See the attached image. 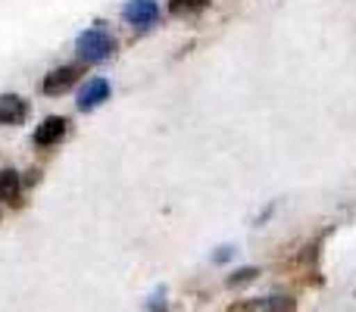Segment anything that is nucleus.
Returning a JSON list of instances; mask_svg holds the SVG:
<instances>
[{"instance_id": "nucleus-1", "label": "nucleus", "mask_w": 356, "mask_h": 312, "mask_svg": "<svg viewBox=\"0 0 356 312\" xmlns=\"http://www.w3.org/2000/svg\"><path fill=\"white\" fill-rule=\"evenodd\" d=\"M75 50H79V56L85 63H104V60H110V56L116 54V41H113L104 28H88V31H81L79 35Z\"/></svg>"}, {"instance_id": "nucleus-2", "label": "nucleus", "mask_w": 356, "mask_h": 312, "mask_svg": "<svg viewBox=\"0 0 356 312\" xmlns=\"http://www.w3.org/2000/svg\"><path fill=\"white\" fill-rule=\"evenodd\" d=\"M122 16H125V22L135 25V28H150V25L160 19V6H156V0H129Z\"/></svg>"}, {"instance_id": "nucleus-3", "label": "nucleus", "mask_w": 356, "mask_h": 312, "mask_svg": "<svg viewBox=\"0 0 356 312\" xmlns=\"http://www.w3.org/2000/svg\"><path fill=\"white\" fill-rule=\"evenodd\" d=\"M66 131H69L66 119H63V116H50V119H44V122L38 125L35 144H38V147H54V144H60L63 138H66Z\"/></svg>"}, {"instance_id": "nucleus-4", "label": "nucleus", "mask_w": 356, "mask_h": 312, "mask_svg": "<svg viewBox=\"0 0 356 312\" xmlns=\"http://www.w3.org/2000/svg\"><path fill=\"white\" fill-rule=\"evenodd\" d=\"M110 97V81L106 79H91L85 85V91L79 94V110L88 113V110H97L104 100Z\"/></svg>"}, {"instance_id": "nucleus-5", "label": "nucleus", "mask_w": 356, "mask_h": 312, "mask_svg": "<svg viewBox=\"0 0 356 312\" xmlns=\"http://www.w3.org/2000/svg\"><path fill=\"white\" fill-rule=\"evenodd\" d=\"M29 116V104L16 94H3L0 97V125H22Z\"/></svg>"}, {"instance_id": "nucleus-6", "label": "nucleus", "mask_w": 356, "mask_h": 312, "mask_svg": "<svg viewBox=\"0 0 356 312\" xmlns=\"http://www.w3.org/2000/svg\"><path fill=\"white\" fill-rule=\"evenodd\" d=\"M75 79H79V66H60L50 75H44L41 88H44V94H63L75 85Z\"/></svg>"}, {"instance_id": "nucleus-7", "label": "nucleus", "mask_w": 356, "mask_h": 312, "mask_svg": "<svg viewBox=\"0 0 356 312\" xmlns=\"http://www.w3.org/2000/svg\"><path fill=\"white\" fill-rule=\"evenodd\" d=\"M244 312H297L291 297H266V300H247Z\"/></svg>"}, {"instance_id": "nucleus-8", "label": "nucleus", "mask_w": 356, "mask_h": 312, "mask_svg": "<svg viewBox=\"0 0 356 312\" xmlns=\"http://www.w3.org/2000/svg\"><path fill=\"white\" fill-rule=\"evenodd\" d=\"M207 6H209V0H169V13L181 16V19L197 16V13H203Z\"/></svg>"}, {"instance_id": "nucleus-9", "label": "nucleus", "mask_w": 356, "mask_h": 312, "mask_svg": "<svg viewBox=\"0 0 356 312\" xmlns=\"http://www.w3.org/2000/svg\"><path fill=\"white\" fill-rule=\"evenodd\" d=\"M19 197V175L13 169H0V200H16Z\"/></svg>"}, {"instance_id": "nucleus-10", "label": "nucleus", "mask_w": 356, "mask_h": 312, "mask_svg": "<svg viewBox=\"0 0 356 312\" xmlns=\"http://www.w3.org/2000/svg\"><path fill=\"white\" fill-rule=\"evenodd\" d=\"M253 278H257V269H238L232 278H228V284L238 288V284H247V281H253Z\"/></svg>"}, {"instance_id": "nucleus-11", "label": "nucleus", "mask_w": 356, "mask_h": 312, "mask_svg": "<svg viewBox=\"0 0 356 312\" xmlns=\"http://www.w3.org/2000/svg\"><path fill=\"white\" fill-rule=\"evenodd\" d=\"M150 312H160V309H166V300H163V294H156L154 300H150V306H147Z\"/></svg>"}, {"instance_id": "nucleus-12", "label": "nucleus", "mask_w": 356, "mask_h": 312, "mask_svg": "<svg viewBox=\"0 0 356 312\" xmlns=\"http://www.w3.org/2000/svg\"><path fill=\"white\" fill-rule=\"evenodd\" d=\"M228 256H232V247H222V250L216 253V263H225Z\"/></svg>"}]
</instances>
